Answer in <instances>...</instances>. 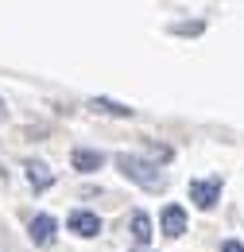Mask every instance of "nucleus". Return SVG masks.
Segmentation results:
<instances>
[{"instance_id": "1", "label": "nucleus", "mask_w": 244, "mask_h": 252, "mask_svg": "<svg viewBox=\"0 0 244 252\" xmlns=\"http://www.w3.org/2000/svg\"><path fill=\"white\" fill-rule=\"evenodd\" d=\"M113 163H117V171H121L124 179H132L136 187H144V190H163V187H167V175H163L155 163H148L144 156L117 152V156H113Z\"/></svg>"}, {"instance_id": "2", "label": "nucleus", "mask_w": 244, "mask_h": 252, "mask_svg": "<svg viewBox=\"0 0 244 252\" xmlns=\"http://www.w3.org/2000/svg\"><path fill=\"white\" fill-rule=\"evenodd\" d=\"M221 198V179H194L190 183V202L198 210H214Z\"/></svg>"}, {"instance_id": "3", "label": "nucleus", "mask_w": 244, "mask_h": 252, "mask_svg": "<svg viewBox=\"0 0 244 252\" xmlns=\"http://www.w3.org/2000/svg\"><path fill=\"white\" fill-rule=\"evenodd\" d=\"M28 237H31V245H39V249L55 245V237H59V221L51 218V214H35L31 225H28Z\"/></svg>"}, {"instance_id": "4", "label": "nucleus", "mask_w": 244, "mask_h": 252, "mask_svg": "<svg viewBox=\"0 0 244 252\" xmlns=\"http://www.w3.org/2000/svg\"><path fill=\"white\" fill-rule=\"evenodd\" d=\"M66 229H70L74 237H82V241H93V237L101 233V218L90 214V210H74V214L66 218Z\"/></svg>"}, {"instance_id": "5", "label": "nucleus", "mask_w": 244, "mask_h": 252, "mask_svg": "<svg viewBox=\"0 0 244 252\" xmlns=\"http://www.w3.org/2000/svg\"><path fill=\"white\" fill-rule=\"evenodd\" d=\"M159 225H163V233H167L171 241H175V237H183L186 229H190V221H186V210H183V206H175V202H171V206H163V214H159Z\"/></svg>"}, {"instance_id": "6", "label": "nucleus", "mask_w": 244, "mask_h": 252, "mask_svg": "<svg viewBox=\"0 0 244 252\" xmlns=\"http://www.w3.org/2000/svg\"><path fill=\"white\" fill-rule=\"evenodd\" d=\"M70 163H74V171H78V175H93V171H101L109 159H105V152H93V148H74Z\"/></svg>"}, {"instance_id": "7", "label": "nucleus", "mask_w": 244, "mask_h": 252, "mask_svg": "<svg viewBox=\"0 0 244 252\" xmlns=\"http://www.w3.org/2000/svg\"><path fill=\"white\" fill-rule=\"evenodd\" d=\"M24 175H28L31 190H51L55 187V171H51L43 159H28V163H24Z\"/></svg>"}, {"instance_id": "8", "label": "nucleus", "mask_w": 244, "mask_h": 252, "mask_svg": "<svg viewBox=\"0 0 244 252\" xmlns=\"http://www.w3.org/2000/svg\"><path fill=\"white\" fill-rule=\"evenodd\" d=\"M128 233H132V241H136V245H148V241H152V218H148V214H144V210H132V218H128Z\"/></svg>"}, {"instance_id": "9", "label": "nucleus", "mask_w": 244, "mask_h": 252, "mask_svg": "<svg viewBox=\"0 0 244 252\" xmlns=\"http://www.w3.org/2000/svg\"><path fill=\"white\" fill-rule=\"evenodd\" d=\"M90 109H93V113H113V117H132V113H136L132 105L109 101V97H93V101H90Z\"/></svg>"}, {"instance_id": "10", "label": "nucleus", "mask_w": 244, "mask_h": 252, "mask_svg": "<svg viewBox=\"0 0 244 252\" xmlns=\"http://www.w3.org/2000/svg\"><path fill=\"white\" fill-rule=\"evenodd\" d=\"M221 252H244V245H241V241H225V245H221Z\"/></svg>"}, {"instance_id": "11", "label": "nucleus", "mask_w": 244, "mask_h": 252, "mask_svg": "<svg viewBox=\"0 0 244 252\" xmlns=\"http://www.w3.org/2000/svg\"><path fill=\"white\" fill-rule=\"evenodd\" d=\"M4 121H8V109H4V101H0V125H4Z\"/></svg>"}]
</instances>
